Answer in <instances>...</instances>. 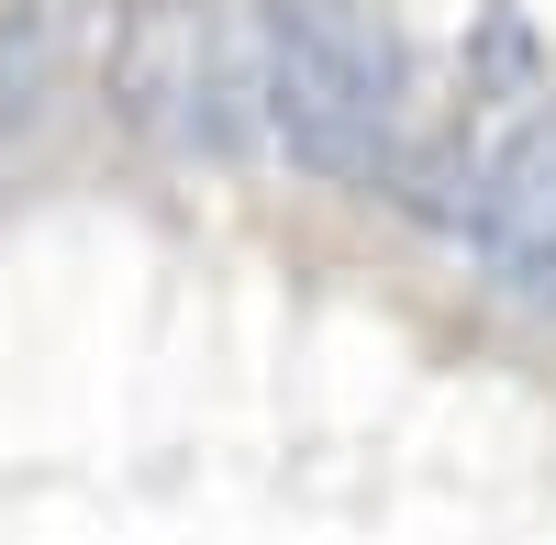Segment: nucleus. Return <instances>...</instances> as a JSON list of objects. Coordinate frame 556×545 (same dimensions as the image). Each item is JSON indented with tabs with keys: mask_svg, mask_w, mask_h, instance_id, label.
Wrapping results in <instances>:
<instances>
[{
	"mask_svg": "<svg viewBox=\"0 0 556 545\" xmlns=\"http://www.w3.org/2000/svg\"><path fill=\"white\" fill-rule=\"evenodd\" d=\"M412 112V34L379 0H256V123L301 178L379 190Z\"/></svg>",
	"mask_w": 556,
	"mask_h": 545,
	"instance_id": "nucleus-1",
	"label": "nucleus"
},
{
	"mask_svg": "<svg viewBox=\"0 0 556 545\" xmlns=\"http://www.w3.org/2000/svg\"><path fill=\"white\" fill-rule=\"evenodd\" d=\"M101 112L156 156H245L256 145V12L235 0H123L101 34Z\"/></svg>",
	"mask_w": 556,
	"mask_h": 545,
	"instance_id": "nucleus-2",
	"label": "nucleus"
},
{
	"mask_svg": "<svg viewBox=\"0 0 556 545\" xmlns=\"http://www.w3.org/2000/svg\"><path fill=\"white\" fill-rule=\"evenodd\" d=\"M89 101H101L89 0H23L0 23V201H23V190H45L67 167Z\"/></svg>",
	"mask_w": 556,
	"mask_h": 545,
	"instance_id": "nucleus-3",
	"label": "nucleus"
},
{
	"mask_svg": "<svg viewBox=\"0 0 556 545\" xmlns=\"http://www.w3.org/2000/svg\"><path fill=\"white\" fill-rule=\"evenodd\" d=\"M468 245H479V267H490L513 301L556 312V101H523L513 123L490 134Z\"/></svg>",
	"mask_w": 556,
	"mask_h": 545,
	"instance_id": "nucleus-4",
	"label": "nucleus"
},
{
	"mask_svg": "<svg viewBox=\"0 0 556 545\" xmlns=\"http://www.w3.org/2000/svg\"><path fill=\"white\" fill-rule=\"evenodd\" d=\"M468 101H545V45H534V23L513 12V0H490L479 12V34H468Z\"/></svg>",
	"mask_w": 556,
	"mask_h": 545,
	"instance_id": "nucleus-5",
	"label": "nucleus"
}]
</instances>
